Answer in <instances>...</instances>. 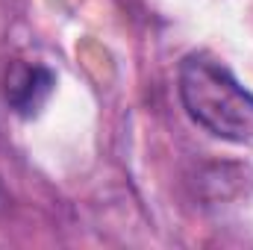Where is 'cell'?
Wrapping results in <instances>:
<instances>
[{
    "label": "cell",
    "mask_w": 253,
    "mask_h": 250,
    "mask_svg": "<svg viewBox=\"0 0 253 250\" xmlns=\"http://www.w3.org/2000/svg\"><path fill=\"white\" fill-rule=\"evenodd\" d=\"M180 100L209 135L251 144L253 141V94L221 62L191 53L180 65Z\"/></svg>",
    "instance_id": "1"
},
{
    "label": "cell",
    "mask_w": 253,
    "mask_h": 250,
    "mask_svg": "<svg viewBox=\"0 0 253 250\" xmlns=\"http://www.w3.org/2000/svg\"><path fill=\"white\" fill-rule=\"evenodd\" d=\"M56 88V74L44 65L15 62L6 74V100L21 118H36Z\"/></svg>",
    "instance_id": "2"
},
{
    "label": "cell",
    "mask_w": 253,
    "mask_h": 250,
    "mask_svg": "<svg viewBox=\"0 0 253 250\" xmlns=\"http://www.w3.org/2000/svg\"><path fill=\"white\" fill-rule=\"evenodd\" d=\"M6 200H9V197H6V191H3V186H0V209L6 206Z\"/></svg>",
    "instance_id": "3"
}]
</instances>
